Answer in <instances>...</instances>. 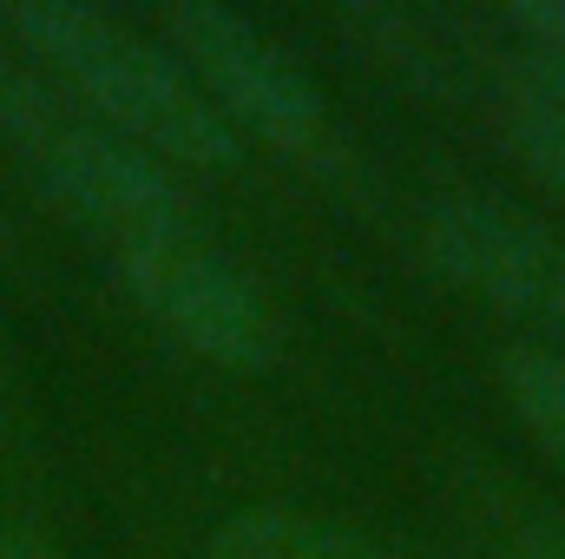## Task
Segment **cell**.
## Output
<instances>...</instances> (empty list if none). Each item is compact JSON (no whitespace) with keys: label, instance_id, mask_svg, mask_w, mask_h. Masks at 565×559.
Masks as SVG:
<instances>
[{"label":"cell","instance_id":"1","mask_svg":"<svg viewBox=\"0 0 565 559\" xmlns=\"http://www.w3.org/2000/svg\"><path fill=\"white\" fill-rule=\"evenodd\" d=\"M0 20L73 106L145 145L151 158L198 165V171H231L244 158L237 126L211 106V93L184 73V60L119 27L113 13L79 0H20Z\"/></svg>","mask_w":565,"mask_h":559},{"label":"cell","instance_id":"2","mask_svg":"<svg viewBox=\"0 0 565 559\" xmlns=\"http://www.w3.org/2000/svg\"><path fill=\"white\" fill-rule=\"evenodd\" d=\"M0 139L20 151L33 184L106 251L191 224V198L164 158L99 126L86 106H73L53 80L26 66H0Z\"/></svg>","mask_w":565,"mask_h":559},{"label":"cell","instance_id":"3","mask_svg":"<svg viewBox=\"0 0 565 559\" xmlns=\"http://www.w3.org/2000/svg\"><path fill=\"white\" fill-rule=\"evenodd\" d=\"M119 283L132 289L145 316L178 336L191 356L224 369H264L282 342V316L231 251H217L198 224L151 231L139 244L113 251Z\"/></svg>","mask_w":565,"mask_h":559},{"label":"cell","instance_id":"4","mask_svg":"<svg viewBox=\"0 0 565 559\" xmlns=\"http://www.w3.org/2000/svg\"><path fill=\"white\" fill-rule=\"evenodd\" d=\"M164 40L184 60V73L211 93V106L237 126V139L257 133L264 145H282V151H322V139H329L322 93L237 7L178 0V7H164Z\"/></svg>","mask_w":565,"mask_h":559},{"label":"cell","instance_id":"5","mask_svg":"<svg viewBox=\"0 0 565 559\" xmlns=\"http://www.w3.org/2000/svg\"><path fill=\"white\" fill-rule=\"evenodd\" d=\"M422 244L434 271L513 316L565 329V231L500 191H440L422 211Z\"/></svg>","mask_w":565,"mask_h":559},{"label":"cell","instance_id":"6","mask_svg":"<svg viewBox=\"0 0 565 559\" xmlns=\"http://www.w3.org/2000/svg\"><path fill=\"white\" fill-rule=\"evenodd\" d=\"M204 559H415L349 520L309 514V507H244L217 520Z\"/></svg>","mask_w":565,"mask_h":559},{"label":"cell","instance_id":"7","mask_svg":"<svg viewBox=\"0 0 565 559\" xmlns=\"http://www.w3.org/2000/svg\"><path fill=\"white\" fill-rule=\"evenodd\" d=\"M500 389L526 434L565 467V349L553 342H507L500 349Z\"/></svg>","mask_w":565,"mask_h":559},{"label":"cell","instance_id":"8","mask_svg":"<svg viewBox=\"0 0 565 559\" xmlns=\"http://www.w3.org/2000/svg\"><path fill=\"white\" fill-rule=\"evenodd\" d=\"M500 126H507L513 151L526 158V171L565 198V113L553 99H540L533 86H520L507 66H500Z\"/></svg>","mask_w":565,"mask_h":559},{"label":"cell","instance_id":"9","mask_svg":"<svg viewBox=\"0 0 565 559\" xmlns=\"http://www.w3.org/2000/svg\"><path fill=\"white\" fill-rule=\"evenodd\" d=\"M507 27L533 46V53H559L565 60V0H513Z\"/></svg>","mask_w":565,"mask_h":559},{"label":"cell","instance_id":"10","mask_svg":"<svg viewBox=\"0 0 565 559\" xmlns=\"http://www.w3.org/2000/svg\"><path fill=\"white\" fill-rule=\"evenodd\" d=\"M507 73L565 113V60H559V53H533V46H526V53H513V60H507Z\"/></svg>","mask_w":565,"mask_h":559},{"label":"cell","instance_id":"11","mask_svg":"<svg viewBox=\"0 0 565 559\" xmlns=\"http://www.w3.org/2000/svg\"><path fill=\"white\" fill-rule=\"evenodd\" d=\"M0 559H60V547L26 520H0Z\"/></svg>","mask_w":565,"mask_h":559},{"label":"cell","instance_id":"12","mask_svg":"<svg viewBox=\"0 0 565 559\" xmlns=\"http://www.w3.org/2000/svg\"><path fill=\"white\" fill-rule=\"evenodd\" d=\"M507 559H565V534H546V540H526V547H513Z\"/></svg>","mask_w":565,"mask_h":559}]
</instances>
